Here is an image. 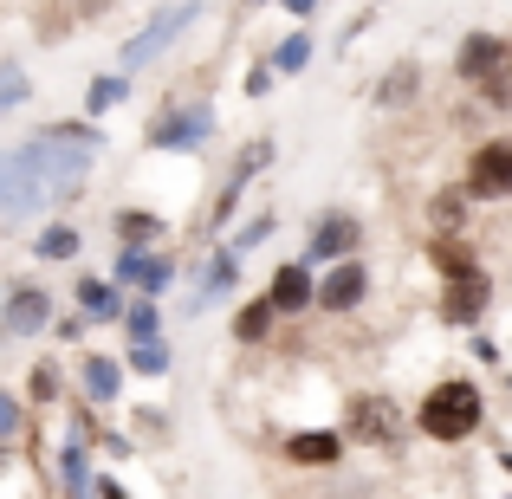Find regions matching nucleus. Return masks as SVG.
Segmentation results:
<instances>
[{"label":"nucleus","instance_id":"f257e3e1","mask_svg":"<svg viewBox=\"0 0 512 499\" xmlns=\"http://www.w3.org/2000/svg\"><path fill=\"white\" fill-rule=\"evenodd\" d=\"M98 156H104V130L39 124L26 143L0 150V214L7 221H33V214L59 208V201H78Z\"/></svg>","mask_w":512,"mask_h":499},{"label":"nucleus","instance_id":"f03ea898","mask_svg":"<svg viewBox=\"0 0 512 499\" xmlns=\"http://www.w3.org/2000/svg\"><path fill=\"white\" fill-rule=\"evenodd\" d=\"M409 428L422 441H441V448H461V441H474L480 428H487V396H480L474 376H448V383H435L422 402H415Z\"/></svg>","mask_w":512,"mask_h":499},{"label":"nucleus","instance_id":"7ed1b4c3","mask_svg":"<svg viewBox=\"0 0 512 499\" xmlns=\"http://www.w3.org/2000/svg\"><path fill=\"white\" fill-rule=\"evenodd\" d=\"M344 448H370V454H396L402 441H409V415H402V402L389 396V389H357V396L344 402Z\"/></svg>","mask_w":512,"mask_h":499},{"label":"nucleus","instance_id":"20e7f679","mask_svg":"<svg viewBox=\"0 0 512 499\" xmlns=\"http://www.w3.org/2000/svg\"><path fill=\"white\" fill-rule=\"evenodd\" d=\"M208 137H214V104H175L143 130V150L188 156V150H208Z\"/></svg>","mask_w":512,"mask_h":499},{"label":"nucleus","instance_id":"39448f33","mask_svg":"<svg viewBox=\"0 0 512 499\" xmlns=\"http://www.w3.org/2000/svg\"><path fill=\"white\" fill-rule=\"evenodd\" d=\"M195 20H201V0H175V7H163L150 26H143V33L124 39V52H117V59H124V72H143L150 59H163V52H169Z\"/></svg>","mask_w":512,"mask_h":499},{"label":"nucleus","instance_id":"423d86ee","mask_svg":"<svg viewBox=\"0 0 512 499\" xmlns=\"http://www.w3.org/2000/svg\"><path fill=\"white\" fill-rule=\"evenodd\" d=\"M461 195L467 201H506L512 195V137L474 143V156L461 169Z\"/></svg>","mask_w":512,"mask_h":499},{"label":"nucleus","instance_id":"0eeeda50","mask_svg":"<svg viewBox=\"0 0 512 499\" xmlns=\"http://www.w3.org/2000/svg\"><path fill=\"white\" fill-rule=\"evenodd\" d=\"M52 325V292L33 286V279H13L0 292V344H20V337H39Z\"/></svg>","mask_w":512,"mask_h":499},{"label":"nucleus","instance_id":"6e6552de","mask_svg":"<svg viewBox=\"0 0 512 499\" xmlns=\"http://www.w3.org/2000/svg\"><path fill=\"white\" fill-rule=\"evenodd\" d=\"M493 312V279L480 273H454V279H441V325H454V331H474L480 318Z\"/></svg>","mask_w":512,"mask_h":499},{"label":"nucleus","instance_id":"1a4fd4ad","mask_svg":"<svg viewBox=\"0 0 512 499\" xmlns=\"http://www.w3.org/2000/svg\"><path fill=\"white\" fill-rule=\"evenodd\" d=\"M363 299H370V266L363 260H338L325 279H318V312H331V318L363 312Z\"/></svg>","mask_w":512,"mask_h":499},{"label":"nucleus","instance_id":"9d476101","mask_svg":"<svg viewBox=\"0 0 512 499\" xmlns=\"http://www.w3.org/2000/svg\"><path fill=\"white\" fill-rule=\"evenodd\" d=\"M266 305H273L279 318L312 312V305H318V279H312V266H305V260H286L273 279H266Z\"/></svg>","mask_w":512,"mask_h":499},{"label":"nucleus","instance_id":"9b49d317","mask_svg":"<svg viewBox=\"0 0 512 499\" xmlns=\"http://www.w3.org/2000/svg\"><path fill=\"white\" fill-rule=\"evenodd\" d=\"M357 240H363V221L357 214H325V221L312 227V240H305V266L312 260H357Z\"/></svg>","mask_w":512,"mask_h":499},{"label":"nucleus","instance_id":"f8f14e48","mask_svg":"<svg viewBox=\"0 0 512 499\" xmlns=\"http://www.w3.org/2000/svg\"><path fill=\"white\" fill-rule=\"evenodd\" d=\"M500 65H512L506 33H467L461 52H454V78H467V85H480V78L500 72Z\"/></svg>","mask_w":512,"mask_h":499},{"label":"nucleus","instance_id":"ddd939ff","mask_svg":"<svg viewBox=\"0 0 512 499\" xmlns=\"http://www.w3.org/2000/svg\"><path fill=\"white\" fill-rule=\"evenodd\" d=\"M279 454H286L292 467H338L350 448H344V435H338V428H292Z\"/></svg>","mask_w":512,"mask_h":499},{"label":"nucleus","instance_id":"4468645a","mask_svg":"<svg viewBox=\"0 0 512 499\" xmlns=\"http://www.w3.org/2000/svg\"><path fill=\"white\" fill-rule=\"evenodd\" d=\"M78 389H85V402H91V409L117 402V396H124V363H117V357H104V350H91V357L78 363Z\"/></svg>","mask_w":512,"mask_h":499},{"label":"nucleus","instance_id":"2eb2a0df","mask_svg":"<svg viewBox=\"0 0 512 499\" xmlns=\"http://www.w3.org/2000/svg\"><path fill=\"white\" fill-rule=\"evenodd\" d=\"M240 286V260H234V253H227V247H214L208 253V266H201V292H195V312H201V305H221L227 299V292H234Z\"/></svg>","mask_w":512,"mask_h":499},{"label":"nucleus","instance_id":"dca6fc26","mask_svg":"<svg viewBox=\"0 0 512 499\" xmlns=\"http://www.w3.org/2000/svg\"><path fill=\"white\" fill-rule=\"evenodd\" d=\"M59 480H65V499H91V441H85V435H65V448H59Z\"/></svg>","mask_w":512,"mask_h":499},{"label":"nucleus","instance_id":"f3484780","mask_svg":"<svg viewBox=\"0 0 512 499\" xmlns=\"http://www.w3.org/2000/svg\"><path fill=\"white\" fill-rule=\"evenodd\" d=\"M273 325H279V312L266 305V292H260V299H247V305L234 312V337H240L247 350H260L266 337H273Z\"/></svg>","mask_w":512,"mask_h":499},{"label":"nucleus","instance_id":"a211bd4d","mask_svg":"<svg viewBox=\"0 0 512 499\" xmlns=\"http://www.w3.org/2000/svg\"><path fill=\"white\" fill-rule=\"evenodd\" d=\"M78 318H124V292L111 279H78Z\"/></svg>","mask_w":512,"mask_h":499},{"label":"nucleus","instance_id":"6ab92c4d","mask_svg":"<svg viewBox=\"0 0 512 499\" xmlns=\"http://www.w3.org/2000/svg\"><path fill=\"white\" fill-rule=\"evenodd\" d=\"M428 260H435L441 266V279H454V273H474V247H467V240L461 234H435V240H428Z\"/></svg>","mask_w":512,"mask_h":499},{"label":"nucleus","instance_id":"aec40b11","mask_svg":"<svg viewBox=\"0 0 512 499\" xmlns=\"http://www.w3.org/2000/svg\"><path fill=\"white\" fill-rule=\"evenodd\" d=\"M111 227H117V240H124V247H150V240L163 234V214H156V208H124Z\"/></svg>","mask_w":512,"mask_h":499},{"label":"nucleus","instance_id":"412c9836","mask_svg":"<svg viewBox=\"0 0 512 499\" xmlns=\"http://www.w3.org/2000/svg\"><path fill=\"white\" fill-rule=\"evenodd\" d=\"M33 253H39V260H78V253H85V234L65 227V221H52L46 234H33Z\"/></svg>","mask_w":512,"mask_h":499},{"label":"nucleus","instance_id":"4be33fe9","mask_svg":"<svg viewBox=\"0 0 512 499\" xmlns=\"http://www.w3.org/2000/svg\"><path fill=\"white\" fill-rule=\"evenodd\" d=\"M124 325H130V344H156V337H163V305L137 292V299L124 305Z\"/></svg>","mask_w":512,"mask_h":499},{"label":"nucleus","instance_id":"5701e85b","mask_svg":"<svg viewBox=\"0 0 512 499\" xmlns=\"http://www.w3.org/2000/svg\"><path fill=\"white\" fill-rule=\"evenodd\" d=\"M428 221H435V234H461V221H467V195H461V188H441V195L428 201Z\"/></svg>","mask_w":512,"mask_h":499},{"label":"nucleus","instance_id":"b1692460","mask_svg":"<svg viewBox=\"0 0 512 499\" xmlns=\"http://www.w3.org/2000/svg\"><path fill=\"white\" fill-rule=\"evenodd\" d=\"M169 279H175V260H169V253H143V266H137V292H143V299H163Z\"/></svg>","mask_w":512,"mask_h":499},{"label":"nucleus","instance_id":"393cba45","mask_svg":"<svg viewBox=\"0 0 512 499\" xmlns=\"http://www.w3.org/2000/svg\"><path fill=\"white\" fill-rule=\"evenodd\" d=\"M124 98H130V78H124V72L98 78V85L85 91V117H104V111H111V104H124Z\"/></svg>","mask_w":512,"mask_h":499},{"label":"nucleus","instance_id":"a878e982","mask_svg":"<svg viewBox=\"0 0 512 499\" xmlns=\"http://www.w3.org/2000/svg\"><path fill=\"white\" fill-rule=\"evenodd\" d=\"M266 240H273V214H253V221H240V227H234L227 253H234V260H247V253H253V247H266Z\"/></svg>","mask_w":512,"mask_h":499},{"label":"nucleus","instance_id":"bb28decb","mask_svg":"<svg viewBox=\"0 0 512 499\" xmlns=\"http://www.w3.org/2000/svg\"><path fill=\"white\" fill-rule=\"evenodd\" d=\"M305 65H312V33H286L279 39V52H273V72H305Z\"/></svg>","mask_w":512,"mask_h":499},{"label":"nucleus","instance_id":"cd10ccee","mask_svg":"<svg viewBox=\"0 0 512 499\" xmlns=\"http://www.w3.org/2000/svg\"><path fill=\"white\" fill-rule=\"evenodd\" d=\"M26 98H33V78L13 59H0V111H13V104H26Z\"/></svg>","mask_w":512,"mask_h":499},{"label":"nucleus","instance_id":"c85d7f7f","mask_svg":"<svg viewBox=\"0 0 512 499\" xmlns=\"http://www.w3.org/2000/svg\"><path fill=\"white\" fill-rule=\"evenodd\" d=\"M130 370H137V376H163L169 370V344H163V337H156V344H130Z\"/></svg>","mask_w":512,"mask_h":499},{"label":"nucleus","instance_id":"c756f323","mask_svg":"<svg viewBox=\"0 0 512 499\" xmlns=\"http://www.w3.org/2000/svg\"><path fill=\"white\" fill-rule=\"evenodd\" d=\"M20 435H26V409H20L13 389H0V448H13Z\"/></svg>","mask_w":512,"mask_h":499},{"label":"nucleus","instance_id":"7c9ffc66","mask_svg":"<svg viewBox=\"0 0 512 499\" xmlns=\"http://www.w3.org/2000/svg\"><path fill=\"white\" fill-rule=\"evenodd\" d=\"M26 396L33 402H59V363H33V370H26Z\"/></svg>","mask_w":512,"mask_h":499},{"label":"nucleus","instance_id":"2f4dec72","mask_svg":"<svg viewBox=\"0 0 512 499\" xmlns=\"http://www.w3.org/2000/svg\"><path fill=\"white\" fill-rule=\"evenodd\" d=\"M415 78H422V72H415V65H409V59H402V65H396V72H389V85H383V91H376V98H383V104H409V98H415Z\"/></svg>","mask_w":512,"mask_h":499},{"label":"nucleus","instance_id":"473e14b6","mask_svg":"<svg viewBox=\"0 0 512 499\" xmlns=\"http://www.w3.org/2000/svg\"><path fill=\"white\" fill-rule=\"evenodd\" d=\"M480 98H487L493 111H512V65H500V72L480 78Z\"/></svg>","mask_w":512,"mask_h":499},{"label":"nucleus","instance_id":"72a5a7b5","mask_svg":"<svg viewBox=\"0 0 512 499\" xmlns=\"http://www.w3.org/2000/svg\"><path fill=\"white\" fill-rule=\"evenodd\" d=\"M266 91H273V65H253L247 72V98H266Z\"/></svg>","mask_w":512,"mask_h":499},{"label":"nucleus","instance_id":"f704fd0d","mask_svg":"<svg viewBox=\"0 0 512 499\" xmlns=\"http://www.w3.org/2000/svg\"><path fill=\"white\" fill-rule=\"evenodd\" d=\"M286 7H292V13H312V7H318V0H286Z\"/></svg>","mask_w":512,"mask_h":499}]
</instances>
